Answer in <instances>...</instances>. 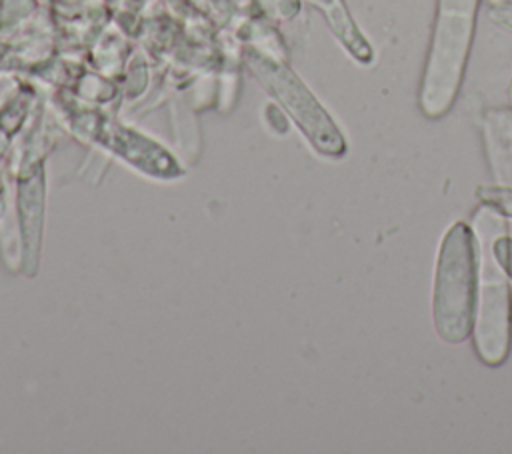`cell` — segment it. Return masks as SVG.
Here are the masks:
<instances>
[{
	"mask_svg": "<svg viewBox=\"0 0 512 454\" xmlns=\"http://www.w3.org/2000/svg\"><path fill=\"white\" fill-rule=\"evenodd\" d=\"M482 138L494 182L512 188V112L506 108L486 110Z\"/></svg>",
	"mask_w": 512,
	"mask_h": 454,
	"instance_id": "cell-5",
	"label": "cell"
},
{
	"mask_svg": "<svg viewBox=\"0 0 512 454\" xmlns=\"http://www.w3.org/2000/svg\"><path fill=\"white\" fill-rule=\"evenodd\" d=\"M492 250H494V256H496V260L500 262L502 270L506 272L508 280L512 282V236H506V234H504V236L496 238Z\"/></svg>",
	"mask_w": 512,
	"mask_h": 454,
	"instance_id": "cell-8",
	"label": "cell"
},
{
	"mask_svg": "<svg viewBox=\"0 0 512 454\" xmlns=\"http://www.w3.org/2000/svg\"><path fill=\"white\" fill-rule=\"evenodd\" d=\"M478 296V246L474 230L458 220L442 236L432 286V320L446 344L472 336Z\"/></svg>",
	"mask_w": 512,
	"mask_h": 454,
	"instance_id": "cell-3",
	"label": "cell"
},
{
	"mask_svg": "<svg viewBox=\"0 0 512 454\" xmlns=\"http://www.w3.org/2000/svg\"><path fill=\"white\" fill-rule=\"evenodd\" d=\"M480 0H438L418 104L426 118H442L460 92Z\"/></svg>",
	"mask_w": 512,
	"mask_h": 454,
	"instance_id": "cell-2",
	"label": "cell"
},
{
	"mask_svg": "<svg viewBox=\"0 0 512 454\" xmlns=\"http://www.w3.org/2000/svg\"><path fill=\"white\" fill-rule=\"evenodd\" d=\"M510 98H512V82H510Z\"/></svg>",
	"mask_w": 512,
	"mask_h": 454,
	"instance_id": "cell-10",
	"label": "cell"
},
{
	"mask_svg": "<svg viewBox=\"0 0 512 454\" xmlns=\"http://www.w3.org/2000/svg\"><path fill=\"white\" fill-rule=\"evenodd\" d=\"M262 78L320 154L330 158H342L346 154V140L336 122L288 68L264 64Z\"/></svg>",
	"mask_w": 512,
	"mask_h": 454,
	"instance_id": "cell-4",
	"label": "cell"
},
{
	"mask_svg": "<svg viewBox=\"0 0 512 454\" xmlns=\"http://www.w3.org/2000/svg\"><path fill=\"white\" fill-rule=\"evenodd\" d=\"M488 2H490V4H504L506 0H488Z\"/></svg>",
	"mask_w": 512,
	"mask_h": 454,
	"instance_id": "cell-9",
	"label": "cell"
},
{
	"mask_svg": "<svg viewBox=\"0 0 512 454\" xmlns=\"http://www.w3.org/2000/svg\"><path fill=\"white\" fill-rule=\"evenodd\" d=\"M316 8L322 10L326 16L332 32L342 42V46L348 50L350 56H354L360 64H370L374 58V50L370 42L364 38V34L358 30L356 22L352 20L348 8L342 0H308Z\"/></svg>",
	"mask_w": 512,
	"mask_h": 454,
	"instance_id": "cell-6",
	"label": "cell"
},
{
	"mask_svg": "<svg viewBox=\"0 0 512 454\" xmlns=\"http://www.w3.org/2000/svg\"><path fill=\"white\" fill-rule=\"evenodd\" d=\"M478 246V296L472 326L474 352L486 366H500L512 342V292L510 280L494 256L496 238L506 234V220L488 206L474 212Z\"/></svg>",
	"mask_w": 512,
	"mask_h": 454,
	"instance_id": "cell-1",
	"label": "cell"
},
{
	"mask_svg": "<svg viewBox=\"0 0 512 454\" xmlns=\"http://www.w3.org/2000/svg\"><path fill=\"white\" fill-rule=\"evenodd\" d=\"M476 198L480 204L496 210L504 218L512 220V188L500 184H488L476 188Z\"/></svg>",
	"mask_w": 512,
	"mask_h": 454,
	"instance_id": "cell-7",
	"label": "cell"
}]
</instances>
